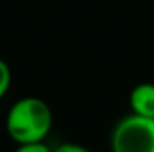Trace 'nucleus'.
<instances>
[{
    "instance_id": "4",
    "label": "nucleus",
    "mask_w": 154,
    "mask_h": 152,
    "mask_svg": "<svg viewBox=\"0 0 154 152\" xmlns=\"http://www.w3.org/2000/svg\"><path fill=\"white\" fill-rule=\"evenodd\" d=\"M11 81H13V74H11L9 65L4 59H0V100L7 95L11 88Z\"/></svg>"
},
{
    "instance_id": "6",
    "label": "nucleus",
    "mask_w": 154,
    "mask_h": 152,
    "mask_svg": "<svg viewBox=\"0 0 154 152\" xmlns=\"http://www.w3.org/2000/svg\"><path fill=\"white\" fill-rule=\"evenodd\" d=\"M52 152H90L84 145L81 143H74V141H66V143H61L57 145Z\"/></svg>"
},
{
    "instance_id": "2",
    "label": "nucleus",
    "mask_w": 154,
    "mask_h": 152,
    "mask_svg": "<svg viewBox=\"0 0 154 152\" xmlns=\"http://www.w3.org/2000/svg\"><path fill=\"white\" fill-rule=\"evenodd\" d=\"M111 152H154V118L124 116L111 131Z\"/></svg>"
},
{
    "instance_id": "3",
    "label": "nucleus",
    "mask_w": 154,
    "mask_h": 152,
    "mask_svg": "<svg viewBox=\"0 0 154 152\" xmlns=\"http://www.w3.org/2000/svg\"><path fill=\"white\" fill-rule=\"evenodd\" d=\"M129 108L133 114L154 118V82H140L131 90Z\"/></svg>"
},
{
    "instance_id": "1",
    "label": "nucleus",
    "mask_w": 154,
    "mask_h": 152,
    "mask_svg": "<svg viewBox=\"0 0 154 152\" xmlns=\"http://www.w3.org/2000/svg\"><path fill=\"white\" fill-rule=\"evenodd\" d=\"M52 123V109L39 97H22L14 100L5 114V132L16 145L45 141Z\"/></svg>"
},
{
    "instance_id": "5",
    "label": "nucleus",
    "mask_w": 154,
    "mask_h": 152,
    "mask_svg": "<svg viewBox=\"0 0 154 152\" xmlns=\"http://www.w3.org/2000/svg\"><path fill=\"white\" fill-rule=\"evenodd\" d=\"M54 149H50L45 141H38V143H23L18 145L14 152H52Z\"/></svg>"
}]
</instances>
